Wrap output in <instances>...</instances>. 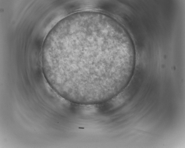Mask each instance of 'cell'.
I'll list each match as a JSON object with an SVG mask.
<instances>
[{
	"label": "cell",
	"instance_id": "6da1fadb",
	"mask_svg": "<svg viewBox=\"0 0 185 148\" xmlns=\"http://www.w3.org/2000/svg\"><path fill=\"white\" fill-rule=\"evenodd\" d=\"M64 27V36L55 37L49 49L46 77L52 88L66 100L84 105L120 92L129 76L127 56L115 29L90 19Z\"/></svg>",
	"mask_w": 185,
	"mask_h": 148
}]
</instances>
